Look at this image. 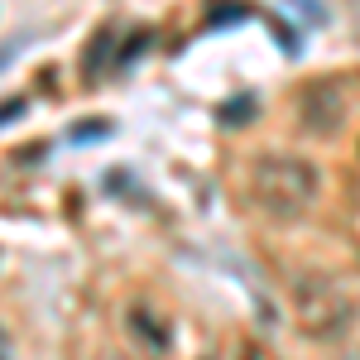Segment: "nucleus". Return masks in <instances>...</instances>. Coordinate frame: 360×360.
<instances>
[{
	"instance_id": "f257e3e1",
	"label": "nucleus",
	"mask_w": 360,
	"mask_h": 360,
	"mask_svg": "<svg viewBox=\"0 0 360 360\" xmlns=\"http://www.w3.org/2000/svg\"><path fill=\"white\" fill-rule=\"evenodd\" d=\"M317 164H307L298 154H259L245 168V193L250 202L269 217V221H303L317 202Z\"/></svg>"
},
{
	"instance_id": "f03ea898",
	"label": "nucleus",
	"mask_w": 360,
	"mask_h": 360,
	"mask_svg": "<svg viewBox=\"0 0 360 360\" xmlns=\"http://www.w3.org/2000/svg\"><path fill=\"white\" fill-rule=\"evenodd\" d=\"M293 317L312 341H336V336L351 332L356 322V303L351 293L327 274H303L293 283Z\"/></svg>"
},
{
	"instance_id": "7ed1b4c3",
	"label": "nucleus",
	"mask_w": 360,
	"mask_h": 360,
	"mask_svg": "<svg viewBox=\"0 0 360 360\" xmlns=\"http://www.w3.org/2000/svg\"><path fill=\"white\" fill-rule=\"evenodd\" d=\"M341 120H346V101H341V91L332 82H307L298 91V125L307 135L327 139L341 130Z\"/></svg>"
},
{
	"instance_id": "20e7f679",
	"label": "nucleus",
	"mask_w": 360,
	"mask_h": 360,
	"mask_svg": "<svg viewBox=\"0 0 360 360\" xmlns=\"http://www.w3.org/2000/svg\"><path fill=\"white\" fill-rule=\"evenodd\" d=\"M130 332L149 336V341H154V351H164L168 341H173V332H168V327H154V317H149L144 307H135V312H130Z\"/></svg>"
},
{
	"instance_id": "39448f33",
	"label": "nucleus",
	"mask_w": 360,
	"mask_h": 360,
	"mask_svg": "<svg viewBox=\"0 0 360 360\" xmlns=\"http://www.w3.org/2000/svg\"><path fill=\"white\" fill-rule=\"evenodd\" d=\"M283 10H303L307 25H327V20H332V10H327L322 0H283Z\"/></svg>"
},
{
	"instance_id": "423d86ee",
	"label": "nucleus",
	"mask_w": 360,
	"mask_h": 360,
	"mask_svg": "<svg viewBox=\"0 0 360 360\" xmlns=\"http://www.w3.org/2000/svg\"><path fill=\"white\" fill-rule=\"evenodd\" d=\"M255 15V5H240V0H221L217 10H212V25H231V20H245Z\"/></svg>"
},
{
	"instance_id": "0eeeda50",
	"label": "nucleus",
	"mask_w": 360,
	"mask_h": 360,
	"mask_svg": "<svg viewBox=\"0 0 360 360\" xmlns=\"http://www.w3.org/2000/svg\"><path fill=\"white\" fill-rule=\"evenodd\" d=\"M111 53V29H101V39H91V49H86V72H96L101 63Z\"/></svg>"
},
{
	"instance_id": "6e6552de",
	"label": "nucleus",
	"mask_w": 360,
	"mask_h": 360,
	"mask_svg": "<svg viewBox=\"0 0 360 360\" xmlns=\"http://www.w3.org/2000/svg\"><path fill=\"white\" fill-rule=\"evenodd\" d=\"M20 115H25V101H10V106H5V125H10V120H20Z\"/></svg>"
},
{
	"instance_id": "1a4fd4ad",
	"label": "nucleus",
	"mask_w": 360,
	"mask_h": 360,
	"mask_svg": "<svg viewBox=\"0 0 360 360\" xmlns=\"http://www.w3.org/2000/svg\"><path fill=\"white\" fill-rule=\"evenodd\" d=\"M245 360H269L264 351H255V346H245Z\"/></svg>"
}]
</instances>
